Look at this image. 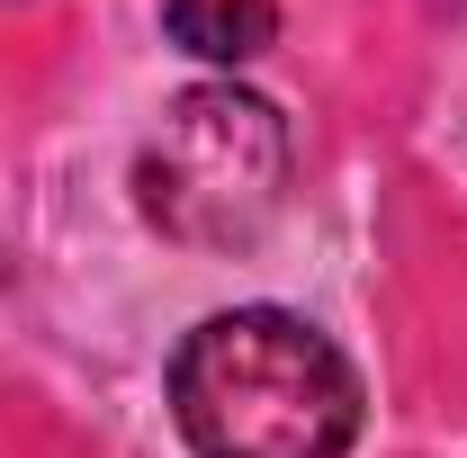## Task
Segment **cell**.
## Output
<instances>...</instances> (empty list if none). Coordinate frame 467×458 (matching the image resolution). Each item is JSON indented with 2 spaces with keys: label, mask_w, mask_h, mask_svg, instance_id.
Returning a JSON list of instances; mask_svg holds the SVG:
<instances>
[{
  "label": "cell",
  "mask_w": 467,
  "mask_h": 458,
  "mask_svg": "<svg viewBox=\"0 0 467 458\" xmlns=\"http://www.w3.org/2000/svg\"><path fill=\"white\" fill-rule=\"evenodd\" d=\"M171 413L198 458H342L359 441V369L288 306H234L180 333Z\"/></svg>",
  "instance_id": "1"
},
{
  "label": "cell",
  "mask_w": 467,
  "mask_h": 458,
  "mask_svg": "<svg viewBox=\"0 0 467 458\" xmlns=\"http://www.w3.org/2000/svg\"><path fill=\"white\" fill-rule=\"evenodd\" d=\"M135 198L189 252L261 243L279 198H288V117L243 81L180 90L162 109V126L144 135V153H135Z\"/></svg>",
  "instance_id": "2"
},
{
  "label": "cell",
  "mask_w": 467,
  "mask_h": 458,
  "mask_svg": "<svg viewBox=\"0 0 467 458\" xmlns=\"http://www.w3.org/2000/svg\"><path fill=\"white\" fill-rule=\"evenodd\" d=\"M162 27L207 63H252L279 36V0H162Z\"/></svg>",
  "instance_id": "3"
}]
</instances>
